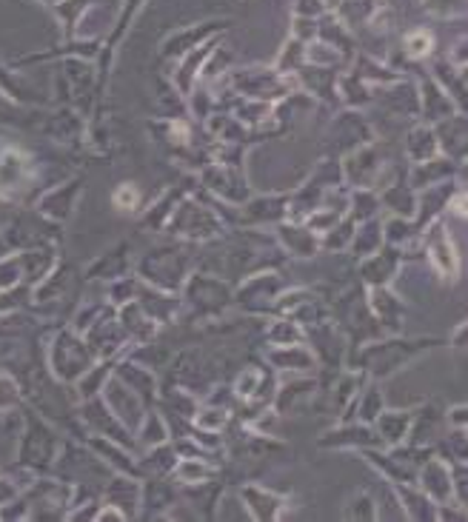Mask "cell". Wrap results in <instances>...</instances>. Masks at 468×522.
Masks as SVG:
<instances>
[{
    "mask_svg": "<svg viewBox=\"0 0 468 522\" xmlns=\"http://www.w3.org/2000/svg\"><path fill=\"white\" fill-rule=\"evenodd\" d=\"M425 46H428V37H425V35H414V37H411V54H423Z\"/></svg>",
    "mask_w": 468,
    "mask_h": 522,
    "instance_id": "1",
    "label": "cell"
}]
</instances>
